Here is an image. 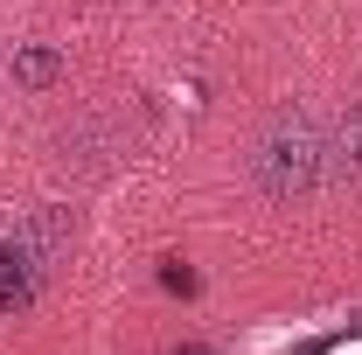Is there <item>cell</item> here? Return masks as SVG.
Masks as SVG:
<instances>
[{"label": "cell", "instance_id": "4", "mask_svg": "<svg viewBox=\"0 0 362 355\" xmlns=\"http://www.w3.org/2000/svg\"><path fill=\"white\" fill-rule=\"evenodd\" d=\"M56 70H63V63H56V49H21V56H14V77H21V84H56Z\"/></svg>", "mask_w": 362, "mask_h": 355}, {"label": "cell", "instance_id": "2", "mask_svg": "<svg viewBox=\"0 0 362 355\" xmlns=\"http://www.w3.org/2000/svg\"><path fill=\"white\" fill-rule=\"evenodd\" d=\"M327 175L362 188V91L334 112V126H327Z\"/></svg>", "mask_w": 362, "mask_h": 355}, {"label": "cell", "instance_id": "3", "mask_svg": "<svg viewBox=\"0 0 362 355\" xmlns=\"http://www.w3.org/2000/svg\"><path fill=\"white\" fill-rule=\"evenodd\" d=\"M42 258L21 244V237H0V307H28L35 286H42Z\"/></svg>", "mask_w": 362, "mask_h": 355}, {"label": "cell", "instance_id": "1", "mask_svg": "<svg viewBox=\"0 0 362 355\" xmlns=\"http://www.w3.org/2000/svg\"><path fill=\"white\" fill-rule=\"evenodd\" d=\"M244 168L265 188L272 202H300L327 181V126H320L307 105H272L265 119L251 126V146H244Z\"/></svg>", "mask_w": 362, "mask_h": 355}, {"label": "cell", "instance_id": "5", "mask_svg": "<svg viewBox=\"0 0 362 355\" xmlns=\"http://www.w3.org/2000/svg\"><path fill=\"white\" fill-rule=\"evenodd\" d=\"M175 355H216V349H202V342H188V349H175Z\"/></svg>", "mask_w": 362, "mask_h": 355}]
</instances>
